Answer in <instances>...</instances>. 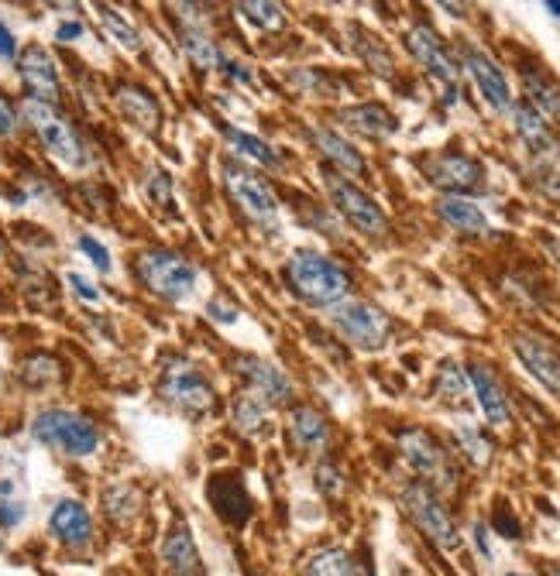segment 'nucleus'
<instances>
[{"label": "nucleus", "mask_w": 560, "mask_h": 576, "mask_svg": "<svg viewBox=\"0 0 560 576\" xmlns=\"http://www.w3.org/2000/svg\"><path fill=\"white\" fill-rule=\"evenodd\" d=\"M162 560L169 563L176 576H196L200 573V553H196V542L186 529H176L162 545Z\"/></svg>", "instance_id": "nucleus-27"}, {"label": "nucleus", "mask_w": 560, "mask_h": 576, "mask_svg": "<svg viewBox=\"0 0 560 576\" xmlns=\"http://www.w3.org/2000/svg\"><path fill=\"white\" fill-rule=\"evenodd\" d=\"M32 432L35 440L45 443V446H55L69 456H90L100 443V432L97 425L79 416V412H66V409H48V412H39L35 422H32Z\"/></svg>", "instance_id": "nucleus-3"}, {"label": "nucleus", "mask_w": 560, "mask_h": 576, "mask_svg": "<svg viewBox=\"0 0 560 576\" xmlns=\"http://www.w3.org/2000/svg\"><path fill=\"white\" fill-rule=\"evenodd\" d=\"M406 45H409V52H413V59H416L419 66H424L430 76H437L440 82H458L461 69H458L454 55L447 52V45L440 42V35L433 32V27L416 24L413 32L406 35Z\"/></svg>", "instance_id": "nucleus-13"}, {"label": "nucleus", "mask_w": 560, "mask_h": 576, "mask_svg": "<svg viewBox=\"0 0 560 576\" xmlns=\"http://www.w3.org/2000/svg\"><path fill=\"white\" fill-rule=\"evenodd\" d=\"M52 532L63 545H69V550H87L90 539H94L90 511L79 501H59L52 511Z\"/></svg>", "instance_id": "nucleus-19"}, {"label": "nucleus", "mask_w": 560, "mask_h": 576, "mask_svg": "<svg viewBox=\"0 0 560 576\" xmlns=\"http://www.w3.org/2000/svg\"><path fill=\"white\" fill-rule=\"evenodd\" d=\"M79 251L87 254V257H90V262H94L100 272H110V254H107V247H103V244H97L94 237L83 234V237H79Z\"/></svg>", "instance_id": "nucleus-40"}, {"label": "nucleus", "mask_w": 560, "mask_h": 576, "mask_svg": "<svg viewBox=\"0 0 560 576\" xmlns=\"http://www.w3.org/2000/svg\"><path fill=\"white\" fill-rule=\"evenodd\" d=\"M149 196L155 199L158 207H169V203H173V196H169V176H165V171H152V176H149Z\"/></svg>", "instance_id": "nucleus-41"}, {"label": "nucleus", "mask_w": 560, "mask_h": 576, "mask_svg": "<svg viewBox=\"0 0 560 576\" xmlns=\"http://www.w3.org/2000/svg\"><path fill=\"white\" fill-rule=\"evenodd\" d=\"M234 367H238V374L248 381V388H251V395L255 398H262L265 406H283V401H289L293 398V385H289V378L283 370H278L275 364H268V361H262V357H238L234 361Z\"/></svg>", "instance_id": "nucleus-15"}, {"label": "nucleus", "mask_w": 560, "mask_h": 576, "mask_svg": "<svg viewBox=\"0 0 560 576\" xmlns=\"http://www.w3.org/2000/svg\"><path fill=\"white\" fill-rule=\"evenodd\" d=\"M513 351H516V357L526 364V370L534 374L543 388L560 395V351L553 347L550 340L534 336V333H519L513 340Z\"/></svg>", "instance_id": "nucleus-14"}, {"label": "nucleus", "mask_w": 560, "mask_h": 576, "mask_svg": "<svg viewBox=\"0 0 560 576\" xmlns=\"http://www.w3.org/2000/svg\"><path fill=\"white\" fill-rule=\"evenodd\" d=\"M437 395L447 401V406H461L464 395H468V374L454 364L447 361L437 374Z\"/></svg>", "instance_id": "nucleus-33"}, {"label": "nucleus", "mask_w": 560, "mask_h": 576, "mask_svg": "<svg viewBox=\"0 0 560 576\" xmlns=\"http://www.w3.org/2000/svg\"><path fill=\"white\" fill-rule=\"evenodd\" d=\"M403 505H406V514L416 522V529L424 532L433 545H440V550H458L461 532L454 525V518L440 505V498L433 495L430 484L413 480L403 491Z\"/></svg>", "instance_id": "nucleus-6"}, {"label": "nucleus", "mask_w": 560, "mask_h": 576, "mask_svg": "<svg viewBox=\"0 0 560 576\" xmlns=\"http://www.w3.org/2000/svg\"><path fill=\"white\" fill-rule=\"evenodd\" d=\"M223 186H228V196L241 207V213H248L251 220H262V223L275 220L278 199H275L272 186L265 179H259L251 168H244L238 162H228L223 165Z\"/></svg>", "instance_id": "nucleus-9"}, {"label": "nucleus", "mask_w": 560, "mask_h": 576, "mask_svg": "<svg viewBox=\"0 0 560 576\" xmlns=\"http://www.w3.org/2000/svg\"><path fill=\"white\" fill-rule=\"evenodd\" d=\"M66 281H69V288H73V292H76L83 302H100V292H97L94 281H87L83 275H66Z\"/></svg>", "instance_id": "nucleus-43"}, {"label": "nucleus", "mask_w": 560, "mask_h": 576, "mask_svg": "<svg viewBox=\"0 0 560 576\" xmlns=\"http://www.w3.org/2000/svg\"><path fill=\"white\" fill-rule=\"evenodd\" d=\"M97 11H100V21H103V27H107V35L114 38L121 48H128V52H138V48H142V38H138L134 24H131L124 14H118L114 8H97Z\"/></svg>", "instance_id": "nucleus-34"}, {"label": "nucleus", "mask_w": 560, "mask_h": 576, "mask_svg": "<svg viewBox=\"0 0 560 576\" xmlns=\"http://www.w3.org/2000/svg\"><path fill=\"white\" fill-rule=\"evenodd\" d=\"M79 35H83V24L79 21H66V24H59V32H55V38H59V42H73Z\"/></svg>", "instance_id": "nucleus-47"}, {"label": "nucleus", "mask_w": 560, "mask_h": 576, "mask_svg": "<svg viewBox=\"0 0 560 576\" xmlns=\"http://www.w3.org/2000/svg\"><path fill=\"white\" fill-rule=\"evenodd\" d=\"M18 131V107L0 93V137H11Z\"/></svg>", "instance_id": "nucleus-42"}, {"label": "nucleus", "mask_w": 560, "mask_h": 576, "mask_svg": "<svg viewBox=\"0 0 560 576\" xmlns=\"http://www.w3.org/2000/svg\"><path fill=\"white\" fill-rule=\"evenodd\" d=\"M461 59H464V69L471 73L474 86L482 90L485 103L495 110V113H513V90H509V79L502 76V69L488 59L482 48L474 45H464L461 48Z\"/></svg>", "instance_id": "nucleus-12"}, {"label": "nucleus", "mask_w": 560, "mask_h": 576, "mask_svg": "<svg viewBox=\"0 0 560 576\" xmlns=\"http://www.w3.org/2000/svg\"><path fill=\"white\" fill-rule=\"evenodd\" d=\"M547 11H550L553 18H560V4H557V0H547Z\"/></svg>", "instance_id": "nucleus-51"}, {"label": "nucleus", "mask_w": 560, "mask_h": 576, "mask_svg": "<svg viewBox=\"0 0 560 576\" xmlns=\"http://www.w3.org/2000/svg\"><path fill=\"white\" fill-rule=\"evenodd\" d=\"M553 576H560V566H553Z\"/></svg>", "instance_id": "nucleus-52"}, {"label": "nucleus", "mask_w": 560, "mask_h": 576, "mask_svg": "<svg viewBox=\"0 0 560 576\" xmlns=\"http://www.w3.org/2000/svg\"><path fill=\"white\" fill-rule=\"evenodd\" d=\"M468 381L474 388V398H479L485 419L492 425H509V419H513L509 398H506V388H502V381L495 378V370L485 367V364H471L468 367Z\"/></svg>", "instance_id": "nucleus-18"}, {"label": "nucleus", "mask_w": 560, "mask_h": 576, "mask_svg": "<svg viewBox=\"0 0 560 576\" xmlns=\"http://www.w3.org/2000/svg\"><path fill=\"white\" fill-rule=\"evenodd\" d=\"M283 275L306 306H338L351 288L348 272L320 251H293Z\"/></svg>", "instance_id": "nucleus-1"}, {"label": "nucleus", "mask_w": 560, "mask_h": 576, "mask_svg": "<svg viewBox=\"0 0 560 576\" xmlns=\"http://www.w3.org/2000/svg\"><path fill=\"white\" fill-rule=\"evenodd\" d=\"M223 137H228V144H231V148H234L238 155H244V158H251V162H259V165H265V168H275V165H278L275 148H272V144H265L262 137L248 134V131H234V128H223Z\"/></svg>", "instance_id": "nucleus-29"}, {"label": "nucleus", "mask_w": 560, "mask_h": 576, "mask_svg": "<svg viewBox=\"0 0 560 576\" xmlns=\"http://www.w3.org/2000/svg\"><path fill=\"white\" fill-rule=\"evenodd\" d=\"M303 573L306 576H358L361 566L351 560L348 550H338V545H333V550H320L317 556H310Z\"/></svg>", "instance_id": "nucleus-28"}, {"label": "nucleus", "mask_w": 560, "mask_h": 576, "mask_svg": "<svg viewBox=\"0 0 560 576\" xmlns=\"http://www.w3.org/2000/svg\"><path fill=\"white\" fill-rule=\"evenodd\" d=\"M509 576H523V573H509Z\"/></svg>", "instance_id": "nucleus-54"}, {"label": "nucleus", "mask_w": 560, "mask_h": 576, "mask_svg": "<svg viewBox=\"0 0 560 576\" xmlns=\"http://www.w3.org/2000/svg\"><path fill=\"white\" fill-rule=\"evenodd\" d=\"M158 395L186 416H204L207 409H213V385L189 361L165 364Z\"/></svg>", "instance_id": "nucleus-7"}, {"label": "nucleus", "mask_w": 560, "mask_h": 576, "mask_svg": "<svg viewBox=\"0 0 560 576\" xmlns=\"http://www.w3.org/2000/svg\"><path fill=\"white\" fill-rule=\"evenodd\" d=\"M21 113H24V121L35 128V134L42 137L45 152L52 158H59L63 165H73V168L87 162V155H83L79 134H76V128L59 113V107L39 103V100H24L21 103Z\"/></svg>", "instance_id": "nucleus-5"}, {"label": "nucleus", "mask_w": 560, "mask_h": 576, "mask_svg": "<svg viewBox=\"0 0 560 576\" xmlns=\"http://www.w3.org/2000/svg\"><path fill=\"white\" fill-rule=\"evenodd\" d=\"M21 518H24V508L18 501H0V529H4V532L18 529Z\"/></svg>", "instance_id": "nucleus-44"}, {"label": "nucleus", "mask_w": 560, "mask_h": 576, "mask_svg": "<svg viewBox=\"0 0 560 576\" xmlns=\"http://www.w3.org/2000/svg\"><path fill=\"white\" fill-rule=\"evenodd\" d=\"M330 326L361 351L385 347L388 333H392L388 315L378 306L361 302V299H341L338 306H330Z\"/></svg>", "instance_id": "nucleus-4"}, {"label": "nucleus", "mask_w": 560, "mask_h": 576, "mask_svg": "<svg viewBox=\"0 0 560 576\" xmlns=\"http://www.w3.org/2000/svg\"><path fill=\"white\" fill-rule=\"evenodd\" d=\"M231 416H234V425L244 432V436H259V432L268 429L265 401L255 398V395H238V398H234V406H231Z\"/></svg>", "instance_id": "nucleus-30"}, {"label": "nucleus", "mask_w": 560, "mask_h": 576, "mask_svg": "<svg viewBox=\"0 0 560 576\" xmlns=\"http://www.w3.org/2000/svg\"><path fill=\"white\" fill-rule=\"evenodd\" d=\"M18 55V42H14V35H11V27L8 24H0V59H14Z\"/></svg>", "instance_id": "nucleus-45"}, {"label": "nucleus", "mask_w": 560, "mask_h": 576, "mask_svg": "<svg viewBox=\"0 0 560 576\" xmlns=\"http://www.w3.org/2000/svg\"><path fill=\"white\" fill-rule=\"evenodd\" d=\"M399 450L403 459L419 474V477H447V453L440 443L424 429H406L399 432Z\"/></svg>", "instance_id": "nucleus-16"}, {"label": "nucleus", "mask_w": 560, "mask_h": 576, "mask_svg": "<svg viewBox=\"0 0 560 576\" xmlns=\"http://www.w3.org/2000/svg\"><path fill=\"white\" fill-rule=\"evenodd\" d=\"M495 529L506 532V539H519V525H516V518L506 514V508H502V511L495 514Z\"/></svg>", "instance_id": "nucleus-46"}, {"label": "nucleus", "mask_w": 560, "mask_h": 576, "mask_svg": "<svg viewBox=\"0 0 560 576\" xmlns=\"http://www.w3.org/2000/svg\"><path fill=\"white\" fill-rule=\"evenodd\" d=\"M513 121H516V134L529 144V152L534 155H547L553 148L547 121L529 103H513Z\"/></svg>", "instance_id": "nucleus-26"}, {"label": "nucleus", "mask_w": 560, "mask_h": 576, "mask_svg": "<svg viewBox=\"0 0 560 576\" xmlns=\"http://www.w3.org/2000/svg\"><path fill=\"white\" fill-rule=\"evenodd\" d=\"M207 498L228 525H244L251 518V498L244 491L241 474H217L207 487Z\"/></svg>", "instance_id": "nucleus-17"}, {"label": "nucleus", "mask_w": 560, "mask_h": 576, "mask_svg": "<svg viewBox=\"0 0 560 576\" xmlns=\"http://www.w3.org/2000/svg\"><path fill=\"white\" fill-rule=\"evenodd\" d=\"M327 192H330V203L338 207V213L354 230H361V234L382 237L385 230H388V220H385L382 207L375 203V199L365 189H358L351 179L338 176V171H327Z\"/></svg>", "instance_id": "nucleus-8"}, {"label": "nucleus", "mask_w": 560, "mask_h": 576, "mask_svg": "<svg viewBox=\"0 0 560 576\" xmlns=\"http://www.w3.org/2000/svg\"><path fill=\"white\" fill-rule=\"evenodd\" d=\"M557 158H560V144H557Z\"/></svg>", "instance_id": "nucleus-53"}, {"label": "nucleus", "mask_w": 560, "mask_h": 576, "mask_svg": "<svg viewBox=\"0 0 560 576\" xmlns=\"http://www.w3.org/2000/svg\"><path fill=\"white\" fill-rule=\"evenodd\" d=\"M18 73L21 82L28 90V100H39V103H59L63 97V82H59V69H55L52 55L42 45H28L18 55Z\"/></svg>", "instance_id": "nucleus-11"}, {"label": "nucleus", "mask_w": 560, "mask_h": 576, "mask_svg": "<svg viewBox=\"0 0 560 576\" xmlns=\"http://www.w3.org/2000/svg\"><path fill=\"white\" fill-rule=\"evenodd\" d=\"M114 97H118V107H121L128 124H134L138 131H158L162 110H158V100L145 90V86L124 82L114 90Z\"/></svg>", "instance_id": "nucleus-20"}, {"label": "nucleus", "mask_w": 560, "mask_h": 576, "mask_svg": "<svg viewBox=\"0 0 560 576\" xmlns=\"http://www.w3.org/2000/svg\"><path fill=\"white\" fill-rule=\"evenodd\" d=\"M228 69H231V76H234V79L248 82V73H244V66H228Z\"/></svg>", "instance_id": "nucleus-50"}, {"label": "nucleus", "mask_w": 560, "mask_h": 576, "mask_svg": "<svg viewBox=\"0 0 560 576\" xmlns=\"http://www.w3.org/2000/svg\"><path fill=\"white\" fill-rule=\"evenodd\" d=\"M289 432H293V440L303 446V450H310V453H320L330 440V425L327 419L317 412V409H296L293 419H289Z\"/></svg>", "instance_id": "nucleus-25"}, {"label": "nucleus", "mask_w": 560, "mask_h": 576, "mask_svg": "<svg viewBox=\"0 0 560 576\" xmlns=\"http://www.w3.org/2000/svg\"><path fill=\"white\" fill-rule=\"evenodd\" d=\"M523 86H526V97H529V107H534L540 118L547 121H560V86L540 73L537 66H526L523 69Z\"/></svg>", "instance_id": "nucleus-24"}, {"label": "nucleus", "mask_w": 560, "mask_h": 576, "mask_svg": "<svg viewBox=\"0 0 560 576\" xmlns=\"http://www.w3.org/2000/svg\"><path fill=\"white\" fill-rule=\"evenodd\" d=\"M183 48H186V55L193 59V66H200V69H213V66H220L223 59H220V52H217V45L204 35V32H186L183 27Z\"/></svg>", "instance_id": "nucleus-35"}, {"label": "nucleus", "mask_w": 560, "mask_h": 576, "mask_svg": "<svg viewBox=\"0 0 560 576\" xmlns=\"http://www.w3.org/2000/svg\"><path fill=\"white\" fill-rule=\"evenodd\" d=\"M427 179L440 189H447L451 196H464V192H479L485 186V168L479 158H471L464 152H443L433 155L427 165Z\"/></svg>", "instance_id": "nucleus-10"}, {"label": "nucleus", "mask_w": 560, "mask_h": 576, "mask_svg": "<svg viewBox=\"0 0 560 576\" xmlns=\"http://www.w3.org/2000/svg\"><path fill=\"white\" fill-rule=\"evenodd\" d=\"M317 487H320V491H323V495H330V498H338V495L344 491V480H341V470H338V467H333V464H327V459H323V464L317 467Z\"/></svg>", "instance_id": "nucleus-39"}, {"label": "nucleus", "mask_w": 560, "mask_h": 576, "mask_svg": "<svg viewBox=\"0 0 560 576\" xmlns=\"http://www.w3.org/2000/svg\"><path fill=\"white\" fill-rule=\"evenodd\" d=\"M341 121L351 128V131H358V134H365V137H372V141H385V137H392L396 134V118L382 107V103H361V107H348L344 113H341Z\"/></svg>", "instance_id": "nucleus-22"}, {"label": "nucleus", "mask_w": 560, "mask_h": 576, "mask_svg": "<svg viewBox=\"0 0 560 576\" xmlns=\"http://www.w3.org/2000/svg\"><path fill=\"white\" fill-rule=\"evenodd\" d=\"M310 137H314V144H317V152H320L330 165H338V168L344 171V176H365V158H361L338 131L314 128Z\"/></svg>", "instance_id": "nucleus-23"}, {"label": "nucleus", "mask_w": 560, "mask_h": 576, "mask_svg": "<svg viewBox=\"0 0 560 576\" xmlns=\"http://www.w3.org/2000/svg\"><path fill=\"white\" fill-rule=\"evenodd\" d=\"M21 378L28 381V385H52L55 378H59V361L55 357H45V354H35V357H28L24 364H21Z\"/></svg>", "instance_id": "nucleus-36"}, {"label": "nucleus", "mask_w": 560, "mask_h": 576, "mask_svg": "<svg viewBox=\"0 0 560 576\" xmlns=\"http://www.w3.org/2000/svg\"><path fill=\"white\" fill-rule=\"evenodd\" d=\"M474 542H479V553H482V556L488 560V556H492V550H488V529H485L482 522L474 525Z\"/></svg>", "instance_id": "nucleus-49"}, {"label": "nucleus", "mask_w": 560, "mask_h": 576, "mask_svg": "<svg viewBox=\"0 0 560 576\" xmlns=\"http://www.w3.org/2000/svg\"><path fill=\"white\" fill-rule=\"evenodd\" d=\"M437 213L447 226H454L458 234H468V237L488 234V217L482 213V207H474L464 196H443L437 203Z\"/></svg>", "instance_id": "nucleus-21"}, {"label": "nucleus", "mask_w": 560, "mask_h": 576, "mask_svg": "<svg viewBox=\"0 0 560 576\" xmlns=\"http://www.w3.org/2000/svg\"><path fill=\"white\" fill-rule=\"evenodd\" d=\"M241 14H244L251 24L265 27V32H278V27L286 24L283 8H278V4H262V0H248V4H241Z\"/></svg>", "instance_id": "nucleus-37"}, {"label": "nucleus", "mask_w": 560, "mask_h": 576, "mask_svg": "<svg viewBox=\"0 0 560 576\" xmlns=\"http://www.w3.org/2000/svg\"><path fill=\"white\" fill-rule=\"evenodd\" d=\"M454 436H458V446L464 450V456L471 459L474 467H485L488 459H492V443L479 432V425H471V422H461L454 429Z\"/></svg>", "instance_id": "nucleus-32"}, {"label": "nucleus", "mask_w": 560, "mask_h": 576, "mask_svg": "<svg viewBox=\"0 0 560 576\" xmlns=\"http://www.w3.org/2000/svg\"><path fill=\"white\" fill-rule=\"evenodd\" d=\"M138 505H142V495H138V487H131V484H114V487H107V495H103L107 514L121 525L138 511Z\"/></svg>", "instance_id": "nucleus-31"}, {"label": "nucleus", "mask_w": 560, "mask_h": 576, "mask_svg": "<svg viewBox=\"0 0 560 576\" xmlns=\"http://www.w3.org/2000/svg\"><path fill=\"white\" fill-rule=\"evenodd\" d=\"M210 312H213V320H217V323H234V320H238V309H231V306H220V302H213V306H210Z\"/></svg>", "instance_id": "nucleus-48"}, {"label": "nucleus", "mask_w": 560, "mask_h": 576, "mask_svg": "<svg viewBox=\"0 0 560 576\" xmlns=\"http://www.w3.org/2000/svg\"><path fill=\"white\" fill-rule=\"evenodd\" d=\"M134 272H138V278H142L145 288H152L155 296L169 299V302L186 299L193 292V285H196V268L186 262V257L176 254V251H162V247L138 254Z\"/></svg>", "instance_id": "nucleus-2"}, {"label": "nucleus", "mask_w": 560, "mask_h": 576, "mask_svg": "<svg viewBox=\"0 0 560 576\" xmlns=\"http://www.w3.org/2000/svg\"><path fill=\"white\" fill-rule=\"evenodd\" d=\"M354 35L361 38V42H354V48L361 52V59H365L375 73H382V76H388L392 73V55L375 42V38H369L365 32H358V27H354Z\"/></svg>", "instance_id": "nucleus-38"}]
</instances>
